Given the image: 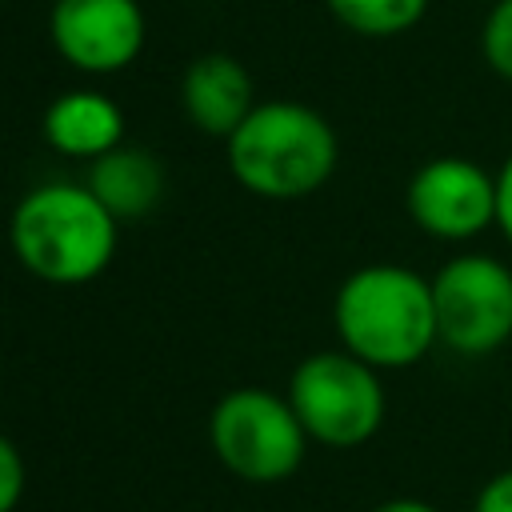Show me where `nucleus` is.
Returning <instances> with one entry per match:
<instances>
[{
  "label": "nucleus",
  "mask_w": 512,
  "mask_h": 512,
  "mask_svg": "<svg viewBox=\"0 0 512 512\" xmlns=\"http://www.w3.org/2000/svg\"><path fill=\"white\" fill-rule=\"evenodd\" d=\"M332 328L340 348L380 372L420 364L440 344L432 276L392 260L348 272L332 296Z\"/></svg>",
  "instance_id": "obj_1"
},
{
  "label": "nucleus",
  "mask_w": 512,
  "mask_h": 512,
  "mask_svg": "<svg viewBox=\"0 0 512 512\" xmlns=\"http://www.w3.org/2000/svg\"><path fill=\"white\" fill-rule=\"evenodd\" d=\"M8 236L24 272L56 288H80L112 264L120 220L84 180H48L16 200Z\"/></svg>",
  "instance_id": "obj_2"
},
{
  "label": "nucleus",
  "mask_w": 512,
  "mask_h": 512,
  "mask_svg": "<svg viewBox=\"0 0 512 512\" xmlns=\"http://www.w3.org/2000/svg\"><path fill=\"white\" fill-rule=\"evenodd\" d=\"M240 188L264 200H300L324 188L340 164V140L328 116L300 100H256L224 140Z\"/></svg>",
  "instance_id": "obj_3"
},
{
  "label": "nucleus",
  "mask_w": 512,
  "mask_h": 512,
  "mask_svg": "<svg viewBox=\"0 0 512 512\" xmlns=\"http://www.w3.org/2000/svg\"><path fill=\"white\" fill-rule=\"evenodd\" d=\"M284 396L296 408L308 440L324 448H360L380 432L388 416L380 368L352 356L348 348L304 356L292 368Z\"/></svg>",
  "instance_id": "obj_4"
},
{
  "label": "nucleus",
  "mask_w": 512,
  "mask_h": 512,
  "mask_svg": "<svg viewBox=\"0 0 512 512\" xmlns=\"http://www.w3.org/2000/svg\"><path fill=\"white\" fill-rule=\"evenodd\" d=\"M208 444L232 476L248 484H280L296 476L312 440L288 396L248 384L224 392L212 404Z\"/></svg>",
  "instance_id": "obj_5"
},
{
  "label": "nucleus",
  "mask_w": 512,
  "mask_h": 512,
  "mask_svg": "<svg viewBox=\"0 0 512 512\" xmlns=\"http://www.w3.org/2000/svg\"><path fill=\"white\" fill-rule=\"evenodd\" d=\"M440 344L456 356H492L512 340V268L480 248L448 256L432 272Z\"/></svg>",
  "instance_id": "obj_6"
},
{
  "label": "nucleus",
  "mask_w": 512,
  "mask_h": 512,
  "mask_svg": "<svg viewBox=\"0 0 512 512\" xmlns=\"http://www.w3.org/2000/svg\"><path fill=\"white\" fill-rule=\"evenodd\" d=\"M404 208L424 236L468 244L496 228V172L468 156H432L408 176Z\"/></svg>",
  "instance_id": "obj_7"
},
{
  "label": "nucleus",
  "mask_w": 512,
  "mask_h": 512,
  "mask_svg": "<svg viewBox=\"0 0 512 512\" xmlns=\"http://www.w3.org/2000/svg\"><path fill=\"white\" fill-rule=\"evenodd\" d=\"M144 8L136 0H52L48 40L64 64L88 76L128 68L144 52Z\"/></svg>",
  "instance_id": "obj_8"
},
{
  "label": "nucleus",
  "mask_w": 512,
  "mask_h": 512,
  "mask_svg": "<svg viewBox=\"0 0 512 512\" xmlns=\"http://www.w3.org/2000/svg\"><path fill=\"white\" fill-rule=\"evenodd\" d=\"M180 108L200 132L228 140L240 128V120L256 108L248 68L228 52L196 56L180 76Z\"/></svg>",
  "instance_id": "obj_9"
},
{
  "label": "nucleus",
  "mask_w": 512,
  "mask_h": 512,
  "mask_svg": "<svg viewBox=\"0 0 512 512\" xmlns=\"http://www.w3.org/2000/svg\"><path fill=\"white\" fill-rule=\"evenodd\" d=\"M44 140L68 160H96L124 144V112L108 92L68 88L44 108Z\"/></svg>",
  "instance_id": "obj_10"
},
{
  "label": "nucleus",
  "mask_w": 512,
  "mask_h": 512,
  "mask_svg": "<svg viewBox=\"0 0 512 512\" xmlns=\"http://www.w3.org/2000/svg\"><path fill=\"white\" fill-rule=\"evenodd\" d=\"M84 184L96 200L124 224L148 216L164 196V164L140 144H116L104 156L88 160Z\"/></svg>",
  "instance_id": "obj_11"
},
{
  "label": "nucleus",
  "mask_w": 512,
  "mask_h": 512,
  "mask_svg": "<svg viewBox=\"0 0 512 512\" xmlns=\"http://www.w3.org/2000/svg\"><path fill=\"white\" fill-rule=\"evenodd\" d=\"M332 20L344 24L356 36H400L412 32L424 16L432 0H324Z\"/></svg>",
  "instance_id": "obj_12"
},
{
  "label": "nucleus",
  "mask_w": 512,
  "mask_h": 512,
  "mask_svg": "<svg viewBox=\"0 0 512 512\" xmlns=\"http://www.w3.org/2000/svg\"><path fill=\"white\" fill-rule=\"evenodd\" d=\"M480 56L484 64L512 84V0H492L480 24Z\"/></svg>",
  "instance_id": "obj_13"
},
{
  "label": "nucleus",
  "mask_w": 512,
  "mask_h": 512,
  "mask_svg": "<svg viewBox=\"0 0 512 512\" xmlns=\"http://www.w3.org/2000/svg\"><path fill=\"white\" fill-rule=\"evenodd\" d=\"M28 488V468L20 448L0 432V512H16V504L24 500Z\"/></svg>",
  "instance_id": "obj_14"
},
{
  "label": "nucleus",
  "mask_w": 512,
  "mask_h": 512,
  "mask_svg": "<svg viewBox=\"0 0 512 512\" xmlns=\"http://www.w3.org/2000/svg\"><path fill=\"white\" fill-rule=\"evenodd\" d=\"M472 512H512V468L492 472V476L476 488Z\"/></svg>",
  "instance_id": "obj_15"
},
{
  "label": "nucleus",
  "mask_w": 512,
  "mask_h": 512,
  "mask_svg": "<svg viewBox=\"0 0 512 512\" xmlns=\"http://www.w3.org/2000/svg\"><path fill=\"white\" fill-rule=\"evenodd\" d=\"M496 232L512 244V148L496 168Z\"/></svg>",
  "instance_id": "obj_16"
},
{
  "label": "nucleus",
  "mask_w": 512,
  "mask_h": 512,
  "mask_svg": "<svg viewBox=\"0 0 512 512\" xmlns=\"http://www.w3.org/2000/svg\"><path fill=\"white\" fill-rule=\"evenodd\" d=\"M364 512H440V508L420 500V496H388V500H380V504H372Z\"/></svg>",
  "instance_id": "obj_17"
}]
</instances>
